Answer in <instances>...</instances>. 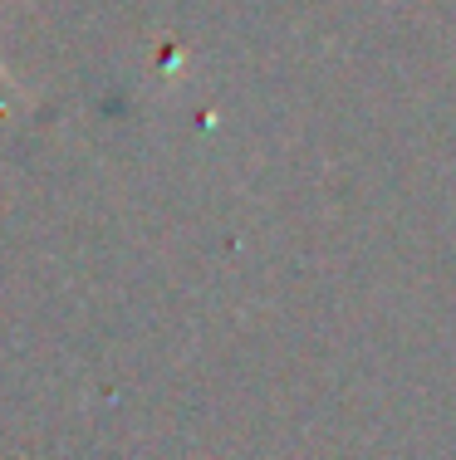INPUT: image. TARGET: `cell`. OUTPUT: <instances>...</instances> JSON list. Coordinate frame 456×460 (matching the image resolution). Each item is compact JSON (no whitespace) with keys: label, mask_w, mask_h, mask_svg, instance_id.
I'll use <instances>...</instances> for the list:
<instances>
[{"label":"cell","mask_w":456,"mask_h":460,"mask_svg":"<svg viewBox=\"0 0 456 460\" xmlns=\"http://www.w3.org/2000/svg\"><path fill=\"white\" fill-rule=\"evenodd\" d=\"M0 79H5V64H0Z\"/></svg>","instance_id":"obj_1"}]
</instances>
